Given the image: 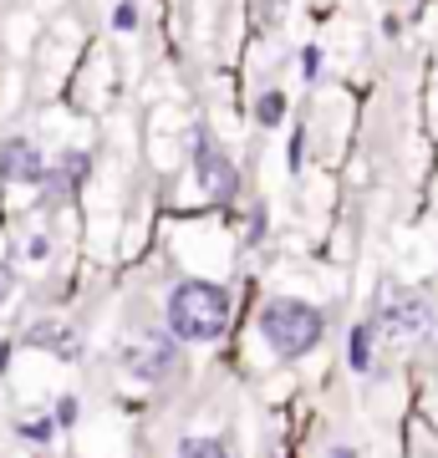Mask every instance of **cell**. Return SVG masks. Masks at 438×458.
<instances>
[{"instance_id": "obj_9", "label": "cell", "mask_w": 438, "mask_h": 458, "mask_svg": "<svg viewBox=\"0 0 438 458\" xmlns=\"http://www.w3.org/2000/svg\"><path fill=\"white\" fill-rule=\"evenodd\" d=\"M347 361H352V372H367V367H373V321H357V327H352Z\"/></svg>"}, {"instance_id": "obj_4", "label": "cell", "mask_w": 438, "mask_h": 458, "mask_svg": "<svg viewBox=\"0 0 438 458\" xmlns=\"http://www.w3.org/2000/svg\"><path fill=\"white\" fill-rule=\"evenodd\" d=\"M377 321H382V331H388V336L413 342V336H423V331L434 327V311H428V301H423L418 291L392 285V291L377 295Z\"/></svg>"}, {"instance_id": "obj_11", "label": "cell", "mask_w": 438, "mask_h": 458, "mask_svg": "<svg viewBox=\"0 0 438 458\" xmlns=\"http://www.w3.org/2000/svg\"><path fill=\"white\" fill-rule=\"evenodd\" d=\"M255 117L265 123V128H276L280 117H286V98H280V92H265V98L255 102Z\"/></svg>"}, {"instance_id": "obj_3", "label": "cell", "mask_w": 438, "mask_h": 458, "mask_svg": "<svg viewBox=\"0 0 438 458\" xmlns=\"http://www.w3.org/2000/svg\"><path fill=\"white\" fill-rule=\"evenodd\" d=\"M123 367H128L138 382H168L174 367H179V336L163 327V331H143L123 346Z\"/></svg>"}, {"instance_id": "obj_8", "label": "cell", "mask_w": 438, "mask_h": 458, "mask_svg": "<svg viewBox=\"0 0 438 458\" xmlns=\"http://www.w3.org/2000/svg\"><path fill=\"white\" fill-rule=\"evenodd\" d=\"M26 346L72 361L82 352V336H77V327H66V321H36V327H26Z\"/></svg>"}, {"instance_id": "obj_15", "label": "cell", "mask_w": 438, "mask_h": 458, "mask_svg": "<svg viewBox=\"0 0 438 458\" xmlns=\"http://www.w3.org/2000/svg\"><path fill=\"white\" fill-rule=\"evenodd\" d=\"M21 433H26V438H47V433H51V423H26Z\"/></svg>"}, {"instance_id": "obj_7", "label": "cell", "mask_w": 438, "mask_h": 458, "mask_svg": "<svg viewBox=\"0 0 438 458\" xmlns=\"http://www.w3.org/2000/svg\"><path fill=\"white\" fill-rule=\"evenodd\" d=\"M87 164H92V158H87L82 148L62 153V158H56V168L47 174V204H66V199L77 194V183L87 179Z\"/></svg>"}, {"instance_id": "obj_14", "label": "cell", "mask_w": 438, "mask_h": 458, "mask_svg": "<svg viewBox=\"0 0 438 458\" xmlns=\"http://www.w3.org/2000/svg\"><path fill=\"white\" fill-rule=\"evenodd\" d=\"M11 285H16V276H11V265L0 260V306H5V301H11Z\"/></svg>"}, {"instance_id": "obj_6", "label": "cell", "mask_w": 438, "mask_h": 458, "mask_svg": "<svg viewBox=\"0 0 438 458\" xmlns=\"http://www.w3.org/2000/svg\"><path fill=\"white\" fill-rule=\"evenodd\" d=\"M47 158L36 153L31 138H5L0 143V179L5 183H47Z\"/></svg>"}, {"instance_id": "obj_16", "label": "cell", "mask_w": 438, "mask_h": 458, "mask_svg": "<svg viewBox=\"0 0 438 458\" xmlns=\"http://www.w3.org/2000/svg\"><path fill=\"white\" fill-rule=\"evenodd\" d=\"M326 458H357V454H352L347 443H337V448H331V454H326Z\"/></svg>"}, {"instance_id": "obj_12", "label": "cell", "mask_w": 438, "mask_h": 458, "mask_svg": "<svg viewBox=\"0 0 438 458\" xmlns=\"http://www.w3.org/2000/svg\"><path fill=\"white\" fill-rule=\"evenodd\" d=\"M113 26H117V31H133V26H138V11H133V5H117V11H113Z\"/></svg>"}, {"instance_id": "obj_1", "label": "cell", "mask_w": 438, "mask_h": 458, "mask_svg": "<svg viewBox=\"0 0 438 458\" xmlns=\"http://www.w3.org/2000/svg\"><path fill=\"white\" fill-rule=\"evenodd\" d=\"M163 321L168 331L189 346H210L229 327V291L214 280H179L168 301H163Z\"/></svg>"}, {"instance_id": "obj_5", "label": "cell", "mask_w": 438, "mask_h": 458, "mask_svg": "<svg viewBox=\"0 0 438 458\" xmlns=\"http://www.w3.org/2000/svg\"><path fill=\"white\" fill-rule=\"evenodd\" d=\"M199 183H204V194L214 199V204H235V194H240V168L229 164V153L225 148H214V143H199Z\"/></svg>"}, {"instance_id": "obj_2", "label": "cell", "mask_w": 438, "mask_h": 458, "mask_svg": "<svg viewBox=\"0 0 438 458\" xmlns=\"http://www.w3.org/2000/svg\"><path fill=\"white\" fill-rule=\"evenodd\" d=\"M260 336L271 342V352L286 361L306 357V352H316L326 336V316L311 306V301H301V295H271L265 306H260Z\"/></svg>"}, {"instance_id": "obj_13", "label": "cell", "mask_w": 438, "mask_h": 458, "mask_svg": "<svg viewBox=\"0 0 438 458\" xmlns=\"http://www.w3.org/2000/svg\"><path fill=\"white\" fill-rule=\"evenodd\" d=\"M56 423H77V397H62V403H56Z\"/></svg>"}, {"instance_id": "obj_10", "label": "cell", "mask_w": 438, "mask_h": 458, "mask_svg": "<svg viewBox=\"0 0 438 458\" xmlns=\"http://www.w3.org/2000/svg\"><path fill=\"white\" fill-rule=\"evenodd\" d=\"M174 458H229V448L219 438H184Z\"/></svg>"}]
</instances>
